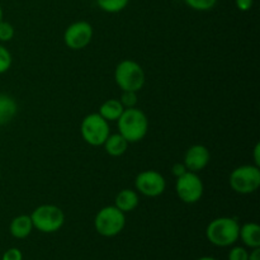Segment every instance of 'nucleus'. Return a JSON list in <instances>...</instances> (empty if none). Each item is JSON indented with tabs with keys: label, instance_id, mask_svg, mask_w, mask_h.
Returning <instances> with one entry per match:
<instances>
[{
	"label": "nucleus",
	"instance_id": "obj_7",
	"mask_svg": "<svg viewBox=\"0 0 260 260\" xmlns=\"http://www.w3.org/2000/svg\"><path fill=\"white\" fill-rule=\"evenodd\" d=\"M81 136L91 146H101L111 135L108 121L99 113L88 114L81 122Z\"/></svg>",
	"mask_w": 260,
	"mask_h": 260
},
{
	"label": "nucleus",
	"instance_id": "obj_2",
	"mask_svg": "<svg viewBox=\"0 0 260 260\" xmlns=\"http://www.w3.org/2000/svg\"><path fill=\"white\" fill-rule=\"evenodd\" d=\"M240 225L231 217H220L211 221L206 229L208 241L218 248L234 245L239 240Z\"/></svg>",
	"mask_w": 260,
	"mask_h": 260
},
{
	"label": "nucleus",
	"instance_id": "obj_30",
	"mask_svg": "<svg viewBox=\"0 0 260 260\" xmlns=\"http://www.w3.org/2000/svg\"><path fill=\"white\" fill-rule=\"evenodd\" d=\"M3 20V8H2V5H0V22H2Z\"/></svg>",
	"mask_w": 260,
	"mask_h": 260
},
{
	"label": "nucleus",
	"instance_id": "obj_10",
	"mask_svg": "<svg viewBox=\"0 0 260 260\" xmlns=\"http://www.w3.org/2000/svg\"><path fill=\"white\" fill-rule=\"evenodd\" d=\"M135 187L146 197H157L162 194L167 187L164 177L155 170H145L136 177Z\"/></svg>",
	"mask_w": 260,
	"mask_h": 260
},
{
	"label": "nucleus",
	"instance_id": "obj_28",
	"mask_svg": "<svg viewBox=\"0 0 260 260\" xmlns=\"http://www.w3.org/2000/svg\"><path fill=\"white\" fill-rule=\"evenodd\" d=\"M248 260H260V248L253 249V251L249 254Z\"/></svg>",
	"mask_w": 260,
	"mask_h": 260
},
{
	"label": "nucleus",
	"instance_id": "obj_22",
	"mask_svg": "<svg viewBox=\"0 0 260 260\" xmlns=\"http://www.w3.org/2000/svg\"><path fill=\"white\" fill-rule=\"evenodd\" d=\"M121 104L123 108H134L137 104V95L136 91H123L121 95Z\"/></svg>",
	"mask_w": 260,
	"mask_h": 260
},
{
	"label": "nucleus",
	"instance_id": "obj_4",
	"mask_svg": "<svg viewBox=\"0 0 260 260\" xmlns=\"http://www.w3.org/2000/svg\"><path fill=\"white\" fill-rule=\"evenodd\" d=\"M126 225V216L116 206H107L102 208L95 216L94 228L99 235L104 238L117 236Z\"/></svg>",
	"mask_w": 260,
	"mask_h": 260
},
{
	"label": "nucleus",
	"instance_id": "obj_6",
	"mask_svg": "<svg viewBox=\"0 0 260 260\" xmlns=\"http://www.w3.org/2000/svg\"><path fill=\"white\" fill-rule=\"evenodd\" d=\"M230 187L239 194H250L260 187V170L256 165H243L230 174Z\"/></svg>",
	"mask_w": 260,
	"mask_h": 260
},
{
	"label": "nucleus",
	"instance_id": "obj_26",
	"mask_svg": "<svg viewBox=\"0 0 260 260\" xmlns=\"http://www.w3.org/2000/svg\"><path fill=\"white\" fill-rule=\"evenodd\" d=\"M172 172H173V174L175 175V177L179 178V177H182L183 174H185V173L188 172V169L185 168L184 162H183V164H180V162H177V164L173 165Z\"/></svg>",
	"mask_w": 260,
	"mask_h": 260
},
{
	"label": "nucleus",
	"instance_id": "obj_27",
	"mask_svg": "<svg viewBox=\"0 0 260 260\" xmlns=\"http://www.w3.org/2000/svg\"><path fill=\"white\" fill-rule=\"evenodd\" d=\"M254 162H255L256 167L260 165V144H256L254 147Z\"/></svg>",
	"mask_w": 260,
	"mask_h": 260
},
{
	"label": "nucleus",
	"instance_id": "obj_18",
	"mask_svg": "<svg viewBox=\"0 0 260 260\" xmlns=\"http://www.w3.org/2000/svg\"><path fill=\"white\" fill-rule=\"evenodd\" d=\"M129 0H96L99 8L107 13H118L128 5Z\"/></svg>",
	"mask_w": 260,
	"mask_h": 260
},
{
	"label": "nucleus",
	"instance_id": "obj_31",
	"mask_svg": "<svg viewBox=\"0 0 260 260\" xmlns=\"http://www.w3.org/2000/svg\"><path fill=\"white\" fill-rule=\"evenodd\" d=\"M0 178H2V174H0Z\"/></svg>",
	"mask_w": 260,
	"mask_h": 260
},
{
	"label": "nucleus",
	"instance_id": "obj_21",
	"mask_svg": "<svg viewBox=\"0 0 260 260\" xmlns=\"http://www.w3.org/2000/svg\"><path fill=\"white\" fill-rule=\"evenodd\" d=\"M14 37V27L10 23L0 22V42H9Z\"/></svg>",
	"mask_w": 260,
	"mask_h": 260
},
{
	"label": "nucleus",
	"instance_id": "obj_3",
	"mask_svg": "<svg viewBox=\"0 0 260 260\" xmlns=\"http://www.w3.org/2000/svg\"><path fill=\"white\" fill-rule=\"evenodd\" d=\"M114 80L123 91H139L145 85V73L134 60H123L117 65Z\"/></svg>",
	"mask_w": 260,
	"mask_h": 260
},
{
	"label": "nucleus",
	"instance_id": "obj_17",
	"mask_svg": "<svg viewBox=\"0 0 260 260\" xmlns=\"http://www.w3.org/2000/svg\"><path fill=\"white\" fill-rule=\"evenodd\" d=\"M124 108L121 104V102L117 99H108L104 102L99 108V114L103 117L106 121H118L121 114L123 113Z\"/></svg>",
	"mask_w": 260,
	"mask_h": 260
},
{
	"label": "nucleus",
	"instance_id": "obj_8",
	"mask_svg": "<svg viewBox=\"0 0 260 260\" xmlns=\"http://www.w3.org/2000/svg\"><path fill=\"white\" fill-rule=\"evenodd\" d=\"M175 190L178 197L184 203H197L202 198L205 187L196 173L187 172L182 177L177 178Z\"/></svg>",
	"mask_w": 260,
	"mask_h": 260
},
{
	"label": "nucleus",
	"instance_id": "obj_14",
	"mask_svg": "<svg viewBox=\"0 0 260 260\" xmlns=\"http://www.w3.org/2000/svg\"><path fill=\"white\" fill-rule=\"evenodd\" d=\"M139 194L136 190L122 189L116 197V207L122 212H131L139 206Z\"/></svg>",
	"mask_w": 260,
	"mask_h": 260
},
{
	"label": "nucleus",
	"instance_id": "obj_5",
	"mask_svg": "<svg viewBox=\"0 0 260 260\" xmlns=\"http://www.w3.org/2000/svg\"><path fill=\"white\" fill-rule=\"evenodd\" d=\"M33 229L45 234H52L60 230L65 222V215L60 207L53 205H42L30 215Z\"/></svg>",
	"mask_w": 260,
	"mask_h": 260
},
{
	"label": "nucleus",
	"instance_id": "obj_25",
	"mask_svg": "<svg viewBox=\"0 0 260 260\" xmlns=\"http://www.w3.org/2000/svg\"><path fill=\"white\" fill-rule=\"evenodd\" d=\"M235 4L236 8L241 12H248L253 8L254 4V0H235Z\"/></svg>",
	"mask_w": 260,
	"mask_h": 260
},
{
	"label": "nucleus",
	"instance_id": "obj_20",
	"mask_svg": "<svg viewBox=\"0 0 260 260\" xmlns=\"http://www.w3.org/2000/svg\"><path fill=\"white\" fill-rule=\"evenodd\" d=\"M10 66H12V55L4 46L0 45V74L7 73Z\"/></svg>",
	"mask_w": 260,
	"mask_h": 260
},
{
	"label": "nucleus",
	"instance_id": "obj_24",
	"mask_svg": "<svg viewBox=\"0 0 260 260\" xmlns=\"http://www.w3.org/2000/svg\"><path fill=\"white\" fill-rule=\"evenodd\" d=\"M2 260H23L22 251L17 248L8 249V250L3 254Z\"/></svg>",
	"mask_w": 260,
	"mask_h": 260
},
{
	"label": "nucleus",
	"instance_id": "obj_13",
	"mask_svg": "<svg viewBox=\"0 0 260 260\" xmlns=\"http://www.w3.org/2000/svg\"><path fill=\"white\" fill-rule=\"evenodd\" d=\"M239 238L250 249L260 248V226L255 222L244 223L240 228Z\"/></svg>",
	"mask_w": 260,
	"mask_h": 260
},
{
	"label": "nucleus",
	"instance_id": "obj_1",
	"mask_svg": "<svg viewBox=\"0 0 260 260\" xmlns=\"http://www.w3.org/2000/svg\"><path fill=\"white\" fill-rule=\"evenodd\" d=\"M119 134L127 142H139L149 131V119L146 114L137 108H126L118 118Z\"/></svg>",
	"mask_w": 260,
	"mask_h": 260
},
{
	"label": "nucleus",
	"instance_id": "obj_29",
	"mask_svg": "<svg viewBox=\"0 0 260 260\" xmlns=\"http://www.w3.org/2000/svg\"><path fill=\"white\" fill-rule=\"evenodd\" d=\"M197 260H217V259L212 258V256H202V258H200V259H197Z\"/></svg>",
	"mask_w": 260,
	"mask_h": 260
},
{
	"label": "nucleus",
	"instance_id": "obj_11",
	"mask_svg": "<svg viewBox=\"0 0 260 260\" xmlns=\"http://www.w3.org/2000/svg\"><path fill=\"white\" fill-rule=\"evenodd\" d=\"M210 159L211 155L207 147L203 146V145H194V146L189 147L185 152L184 165L188 172L197 173L207 167Z\"/></svg>",
	"mask_w": 260,
	"mask_h": 260
},
{
	"label": "nucleus",
	"instance_id": "obj_16",
	"mask_svg": "<svg viewBox=\"0 0 260 260\" xmlns=\"http://www.w3.org/2000/svg\"><path fill=\"white\" fill-rule=\"evenodd\" d=\"M103 145L106 147L107 154L114 157L123 155L126 152L127 147H128V142L121 134L109 135L108 139L106 140Z\"/></svg>",
	"mask_w": 260,
	"mask_h": 260
},
{
	"label": "nucleus",
	"instance_id": "obj_12",
	"mask_svg": "<svg viewBox=\"0 0 260 260\" xmlns=\"http://www.w3.org/2000/svg\"><path fill=\"white\" fill-rule=\"evenodd\" d=\"M9 230L13 238L15 239H25L27 236H29L33 230V223L32 220H30V216L20 215L13 218V221L10 222Z\"/></svg>",
	"mask_w": 260,
	"mask_h": 260
},
{
	"label": "nucleus",
	"instance_id": "obj_23",
	"mask_svg": "<svg viewBox=\"0 0 260 260\" xmlns=\"http://www.w3.org/2000/svg\"><path fill=\"white\" fill-rule=\"evenodd\" d=\"M249 253L243 246H235L229 253V260H248Z\"/></svg>",
	"mask_w": 260,
	"mask_h": 260
},
{
	"label": "nucleus",
	"instance_id": "obj_19",
	"mask_svg": "<svg viewBox=\"0 0 260 260\" xmlns=\"http://www.w3.org/2000/svg\"><path fill=\"white\" fill-rule=\"evenodd\" d=\"M184 3L192 9L198 10V12H206V10L212 9L217 4V0H184Z\"/></svg>",
	"mask_w": 260,
	"mask_h": 260
},
{
	"label": "nucleus",
	"instance_id": "obj_9",
	"mask_svg": "<svg viewBox=\"0 0 260 260\" xmlns=\"http://www.w3.org/2000/svg\"><path fill=\"white\" fill-rule=\"evenodd\" d=\"M91 38H93V27L90 23L80 20L69 25L63 35V42L71 50H83L90 43Z\"/></svg>",
	"mask_w": 260,
	"mask_h": 260
},
{
	"label": "nucleus",
	"instance_id": "obj_15",
	"mask_svg": "<svg viewBox=\"0 0 260 260\" xmlns=\"http://www.w3.org/2000/svg\"><path fill=\"white\" fill-rule=\"evenodd\" d=\"M18 111L17 102L7 94H0V126L9 123Z\"/></svg>",
	"mask_w": 260,
	"mask_h": 260
}]
</instances>
